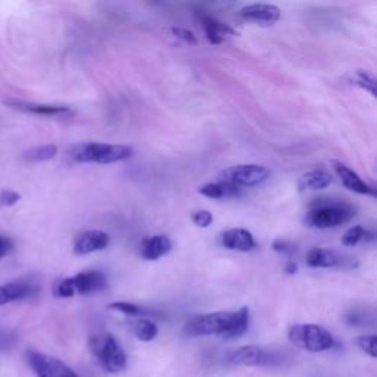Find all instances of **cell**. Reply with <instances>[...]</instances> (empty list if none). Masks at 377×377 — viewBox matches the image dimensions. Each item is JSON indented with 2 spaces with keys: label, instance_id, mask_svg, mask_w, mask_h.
I'll use <instances>...</instances> for the list:
<instances>
[{
  "label": "cell",
  "instance_id": "obj_10",
  "mask_svg": "<svg viewBox=\"0 0 377 377\" xmlns=\"http://www.w3.org/2000/svg\"><path fill=\"white\" fill-rule=\"evenodd\" d=\"M5 105L21 110V113H27L32 115L49 117V118H71L74 115V110L68 106L62 105H48V104H35L18 101V99H5Z\"/></svg>",
  "mask_w": 377,
  "mask_h": 377
},
{
  "label": "cell",
  "instance_id": "obj_5",
  "mask_svg": "<svg viewBox=\"0 0 377 377\" xmlns=\"http://www.w3.org/2000/svg\"><path fill=\"white\" fill-rule=\"evenodd\" d=\"M108 279L102 271H81L72 277H66L57 284L55 293L59 298H72L75 295H90L106 289Z\"/></svg>",
  "mask_w": 377,
  "mask_h": 377
},
{
  "label": "cell",
  "instance_id": "obj_6",
  "mask_svg": "<svg viewBox=\"0 0 377 377\" xmlns=\"http://www.w3.org/2000/svg\"><path fill=\"white\" fill-rule=\"evenodd\" d=\"M289 340L308 352H325L335 347V338L318 325H295L289 329Z\"/></svg>",
  "mask_w": 377,
  "mask_h": 377
},
{
  "label": "cell",
  "instance_id": "obj_32",
  "mask_svg": "<svg viewBox=\"0 0 377 377\" xmlns=\"http://www.w3.org/2000/svg\"><path fill=\"white\" fill-rule=\"evenodd\" d=\"M296 270H298V265H296L293 261H291V262H287V264H286L284 271H286L287 274H295Z\"/></svg>",
  "mask_w": 377,
  "mask_h": 377
},
{
  "label": "cell",
  "instance_id": "obj_23",
  "mask_svg": "<svg viewBox=\"0 0 377 377\" xmlns=\"http://www.w3.org/2000/svg\"><path fill=\"white\" fill-rule=\"evenodd\" d=\"M365 236H369L367 230H364V227H361V226H354L345 233V235H343L342 245L356 246L362 239H365Z\"/></svg>",
  "mask_w": 377,
  "mask_h": 377
},
{
  "label": "cell",
  "instance_id": "obj_21",
  "mask_svg": "<svg viewBox=\"0 0 377 377\" xmlns=\"http://www.w3.org/2000/svg\"><path fill=\"white\" fill-rule=\"evenodd\" d=\"M58 155V148L55 145H44V146H36L22 152L21 158L26 162H44L50 161Z\"/></svg>",
  "mask_w": 377,
  "mask_h": 377
},
{
  "label": "cell",
  "instance_id": "obj_4",
  "mask_svg": "<svg viewBox=\"0 0 377 377\" xmlns=\"http://www.w3.org/2000/svg\"><path fill=\"white\" fill-rule=\"evenodd\" d=\"M88 348L106 373L118 374L127 369L126 352L110 334L93 335L88 339Z\"/></svg>",
  "mask_w": 377,
  "mask_h": 377
},
{
  "label": "cell",
  "instance_id": "obj_25",
  "mask_svg": "<svg viewBox=\"0 0 377 377\" xmlns=\"http://www.w3.org/2000/svg\"><path fill=\"white\" fill-rule=\"evenodd\" d=\"M358 348L367 354L369 357L376 358L377 357V336L376 335H364L357 339Z\"/></svg>",
  "mask_w": 377,
  "mask_h": 377
},
{
  "label": "cell",
  "instance_id": "obj_16",
  "mask_svg": "<svg viewBox=\"0 0 377 377\" xmlns=\"http://www.w3.org/2000/svg\"><path fill=\"white\" fill-rule=\"evenodd\" d=\"M196 15H197L199 21H201V24L205 31V36L209 43L220 44L221 41L224 40L226 36H236L235 30L229 27L227 24H223V22L215 19L214 17H209L204 12H199V10L196 12Z\"/></svg>",
  "mask_w": 377,
  "mask_h": 377
},
{
  "label": "cell",
  "instance_id": "obj_15",
  "mask_svg": "<svg viewBox=\"0 0 377 377\" xmlns=\"http://www.w3.org/2000/svg\"><path fill=\"white\" fill-rule=\"evenodd\" d=\"M221 243H223L224 248L239 252H249L257 246L252 233L245 229H230L224 231L223 236H221Z\"/></svg>",
  "mask_w": 377,
  "mask_h": 377
},
{
  "label": "cell",
  "instance_id": "obj_24",
  "mask_svg": "<svg viewBox=\"0 0 377 377\" xmlns=\"http://www.w3.org/2000/svg\"><path fill=\"white\" fill-rule=\"evenodd\" d=\"M109 309H114V311H118L124 316L130 317H140L143 314H146V309L142 308L136 304H130V302H113L109 305Z\"/></svg>",
  "mask_w": 377,
  "mask_h": 377
},
{
  "label": "cell",
  "instance_id": "obj_8",
  "mask_svg": "<svg viewBox=\"0 0 377 377\" xmlns=\"http://www.w3.org/2000/svg\"><path fill=\"white\" fill-rule=\"evenodd\" d=\"M224 182L240 187H255L261 186L267 182L271 177V171L267 167L257 164L249 165H236V167H230L221 174Z\"/></svg>",
  "mask_w": 377,
  "mask_h": 377
},
{
  "label": "cell",
  "instance_id": "obj_20",
  "mask_svg": "<svg viewBox=\"0 0 377 377\" xmlns=\"http://www.w3.org/2000/svg\"><path fill=\"white\" fill-rule=\"evenodd\" d=\"M197 192L206 197H211V199H227V197L239 196L240 188L229 182L221 180V182L208 183L202 187H199Z\"/></svg>",
  "mask_w": 377,
  "mask_h": 377
},
{
  "label": "cell",
  "instance_id": "obj_2",
  "mask_svg": "<svg viewBox=\"0 0 377 377\" xmlns=\"http://www.w3.org/2000/svg\"><path fill=\"white\" fill-rule=\"evenodd\" d=\"M356 217V208L343 201L320 199L309 208L305 217L307 226L313 229H335L349 223Z\"/></svg>",
  "mask_w": 377,
  "mask_h": 377
},
{
  "label": "cell",
  "instance_id": "obj_31",
  "mask_svg": "<svg viewBox=\"0 0 377 377\" xmlns=\"http://www.w3.org/2000/svg\"><path fill=\"white\" fill-rule=\"evenodd\" d=\"M274 249L277 251V252H289V251H292V249H289V246H287V243L286 242H282V240H279V242H276L274 243Z\"/></svg>",
  "mask_w": 377,
  "mask_h": 377
},
{
  "label": "cell",
  "instance_id": "obj_14",
  "mask_svg": "<svg viewBox=\"0 0 377 377\" xmlns=\"http://www.w3.org/2000/svg\"><path fill=\"white\" fill-rule=\"evenodd\" d=\"M39 292V287L26 280L10 282L8 284H0V305H6L15 301H22Z\"/></svg>",
  "mask_w": 377,
  "mask_h": 377
},
{
  "label": "cell",
  "instance_id": "obj_26",
  "mask_svg": "<svg viewBox=\"0 0 377 377\" xmlns=\"http://www.w3.org/2000/svg\"><path fill=\"white\" fill-rule=\"evenodd\" d=\"M356 84L362 87L364 90L370 92V95L376 97V80H374V77L370 75L367 71H358L357 72Z\"/></svg>",
  "mask_w": 377,
  "mask_h": 377
},
{
  "label": "cell",
  "instance_id": "obj_29",
  "mask_svg": "<svg viewBox=\"0 0 377 377\" xmlns=\"http://www.w3.org/2000/svg\"><path fill=\"white\" fill-rule=\"evenodd\" d=\"M171 32L177 39H180V40H183V41H186L188 44H192V46H196V44H197V39H196V36L193 35L192 31H188L186 28H175L174 27V28H171Z\"/></svg>",
  "mask_w": 377,
  "mask_h": 377
},
{
  "label": "cell",
  "instance_id": "obj_27",
  "mask_svg": "<svg viewBox=\"0 0 377 377\" xmlns=\"http://www.w3.org/2000/svg\"><path fill=\"white\" fill-rule=\"evenodd\" d=\"M192 220H193V223L197 227L206 229V227H209L211 224H213L214 217H213V214L209 213L208 209H201V211H196V213L192 215Z\"/></svg>",
  "mask_w": 377,
  "mask_h": 377
},
{
  "label": "cell",
  "instance_id": "obj_17",
  "mask_svg": "<svg viewBox=\"0 0 377 377\" xmlns=\"http://www.w3.org/2000/svg\"><path fill=\"white\" fill-rule=\"evenodd\" d=\"M171 248H173V243L167 236L157 235V236L146 238L142 242L140 255L142 258L146 261H157L162 258L164 255L170 253Z\"/></svg>",
  "mask_w": 377,
  "mask_h": 377
},
{
  "label": "cell",
  "instance_id": "obj_30",
  "mask_svg": "<svg viewBox=\"0 0 377 377\" xmlns=\"http://www.w3.org/2000/svg\"><path fill=\"white\" fill-rule=\"evenodd\" d=\"M12 248H14V245H12V242H10V239H8L5 236H0V260L6 257V255L12 251Z\"/></svg>",
  "mask_w": 377,
  "mask_h": 377
},
{
  "label": "cell",
  "instance_id": "obj_28",
  "mask_svg": "<svg viewBox=\"0 0 377 377\" xmlns=\"http://www.w3.org/2000/svg\"><path fill=\"white\" fill-rule=\"evenodd\" d=\"M21 195L15 191H9V188H3L2 192H0V206L3 208H9L14 206L19 202Z\"/></svg>",
  "mask_w": 377,
  "mask_h": 377
},
{
  "label": "cell",
  "instance_id": "obj_18",
  "mask_svg": "<svg viewBox=\"0 0 377 377\" xmlns=\"http://www.w3.org/2000/svg\"><path fill=\"white\" fill-rule=\"evenodd\" d=\"M331 183V175L326 170H313L304 174L298 180V188L301 192L305 191H321Z\"/></svg>",
  "mask_w": 377,
  "mask_h": 377
},
{
  "label": "cell",
  "instance_id": "obj_19",
  "mask_svg": "<svg viewBox=\"0 0 377 377\" xmlns=\"http://www.w3.org/2000/svg\"><path fill=\"white\" fill-rule=\"evenodd\" d=\"M339 262H340V258L338 257V253L330 249L314 248L307 255V264L313 269L336 267V265H339Z\"/></svg>",
  "mask_w": 377,
  "mask_h": 377
},
{
  "label": "cell",
  "instance_id": "obj_3",
  "mask_svg": "<svg viewBox=\"0 0 377 377\" xmlns=\"http://www.w3.org/2000/svg\"><path fill=\"white\" fill-rule=\"evenodd\" d=\"M133 155V149L126 145H108V143L86 142L74 145L70 157L74 162H95V164H114L126 161Z\"/></svg>",
  "mask_w": 377,
  "mask_h": 377
},
{
  "label": "cell",
  "instance_id": "obj_9",
  "mask_svg": "<svg viewBox=\"0 0 377 377\" xmlns=\"http://www.w3.org/2000/svg\"><path fill=\"white\" fill-rule=\"evenodd\" d=\"M229 360L233 364L249 365V367H265V365H274L279 362V357L274 352L255 345L238 348L230 354Z\"/></svg>",
  "mask_w": 377,
  "mask_h": 377
},
{
  "label": "cell",
  "instance_id": "obj_22",
  "mask_svg": "<svg viewBox=\"0 0 377 377\" xmlns=\"http://www.w3.org/2000/svg\"><path fill=\"white\" fill-rule=\"evenodd\" d=\"M133 331H135L136 338L142 342H151L160 334L157 323H153L152 320L143 318V317L136 321L135 326H133Z\"/></svg>",
  "mask_w": 377,
  "mask_h": 377
},
{
  "label": "cell",
  "instance_id": "obj_12",
  "mask_svg": "<svg viewBox=\"0 0 377 377\" xmlns=\"http://www.w3.org/2000/svg\"><path fill=\"white\" fill-rule=\"evenodd\" d=\"M109 242L110 238L108 233L102 230H87L77 236V239L74 240V253L87 255L104 251L109 246Z\"/></svg>",
  "mask_w": 377,
  "mask_h": 377
},
{
  "label": "cell",
  "instance_id": "obj_13",
  "mask_svg": "<svg viewBox=\"0 0 377 377\" xmlns=\"http://www.w3.org/2000/svg\"><path fill=\"white\" fill-rule=\"evenodd\" d=\"M331 164H334V170L339 175L342 184L345 186L348 191L356 192L358 195L376 197V188L370 186L369 183H365L356 171L348 167V165L342 164L339 161H331Z\"/></svg>",
  "mask_w": 377,
  "mask_h": 377
},
{
  "label": "cell",
  "instance_id": "obj_11",
  "mask_svg": "<svg viewBox=\"0 0 377 377\" xmlns=\"http://www.w3.org/2000/svg\"><path fill=\"white\" fill-rule=\"evenodd\" d=\"M280 9L269 3H251L239 10V17L243 21L261 26H273L280 19Z\"/></svg>",
  "mask_w": 377,
  "mask_h": 377
},
{
  "label": "cell",
  "instance_id": "obj_7",
  "mask_svg": "<svg viewBox=\"0 0 377 377\" xmlns=\"http://www.w3.org/2000/svg\"><path fill=\"white\" fill-rule=\"evenodd\" d=\"M27 362L36 377H79L71 367L57 357L39 351H27Z\"/></svg>",
  "mask_w": 377,
  "mask_h": 377
},
{
  "label": "cell",
  "instance_id": "obj_1",
  "mask_svg": "<svg viewBox=\"0 0 377 377\" xmlns=\"http://www.w3.org/2000/svg\"><path fill=\"white\" fill-rule=\"evenodd\" d=\"M249 326V309L242 307L238 311H218L195 316L187 321L184 334L196 336H221L224 339L240 338Z\"/></svg>",
  "mask_w": 377,
  "mask_h": 377
}]
</instances>
